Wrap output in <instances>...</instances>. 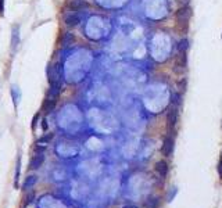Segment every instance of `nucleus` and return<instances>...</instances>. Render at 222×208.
Listing matches in <instances>:
<instances>
[{
	"label": "nucleus",
	"instance_id": "obj_16",
	"mask_svg": "<svg viewBox=\"0 0 222 208\" xmlns=\"http://www.w3.org/2000/svg\"><path fill=\"white\" fill-rule=\"evenodd\" d=\"M32 200H34V193H31V194H29V196H27V201H25V205L31 204V203H32Z\"/></svg>",
	"mask_w": 222,
	"mask_h": 208
},
{
	"label": "nucleus",
	"instance_id": "obj_5",
	"mask_svg": "<svg viewBox=\"0 0 222 208\" xmlns=\"http://www.w3.org/2000/svg\"><path fill=\"white\" fill-rule=\"evenodd\" d=\"M49 82H61V65L60 64H56L49 68Z\"/></svg>",
	"mask_w": 222,
	"mask_h": 208
},
{
	"label": "nucleus",
	"instance_id": "obj_17",
	"mask_svg": "<svg viewBox=\"0 0 222 208\" xmlns=\"http://www.w3.org/2000/svg\"><path fill=\"white\" fill-rule=\"evenodd\" d=\"M18 178H20V160H18V164H17V172H15V183H17Z\"/></svg>",
	"mask_w": 222,
	"mask_h": 208
},
{
	"label": "nucleus",
	"instance_id": "obj_15",
	"mask_svg": "<svg viewBox=\"0 0 222 208\" xmlns=\"http://www.w3.org/2000/svg\"><path fill=\"white\" fill-rule=\"evenodd\" d=\"M189 47V40L188 39H183V40H181V43L178 44V50H179V53L181 51H186Z\"/></svg>",
	"mask_w": 222,
	"mask_h": 208
},
{
	"label": "nucleus",
	"instance_id": "obj_19",
	"mask_svg": "<svg viewBox=\"0 0 222 208\" xmlns=\"http://www.w3.org/2000/svg\"><path fill=\"white\" fill-rule=\"evenodd\" d=\"M4 11V0H0V14Z\"/></svg>",
	"mask_w": 222,
	"mask_h": 208
},
{
	"label": "nucleus",
	"instance_id": "obj_2",
	"mask_svg": "<svg viewBox=\"0 0 222 208\" xmlns=\"http://www.w3.org/2000/svg\"><path fill=\"white\" fill-rule=\"evenodd\" d=\"M174 147H175V139L172 135H168L165 136L164 142H162V147H161V151H162V155L165 157H169L172 153H174Z\"/></svg>",
	"mask_w": 222,
	"mask_h": 208
},
{
	"label": "nucleus",
	"instance_id": "obj_6",
	"mask_svg": "<svg viewBox=\"0 0 222 208\" xmlns=\"http://www.w3.org/2000/svg\"><path fill=\"white\" fill-rule=\"evenodd\" d=\"M156 172L160 175L161 178H165L168 175V162L165 160H161L156 164Z\"/></svg>",
	"mask_w": 222,
	"mask_h": 208
},
{
	"label": "nucleus",
	"instance_id": "obj_3",
	"mask_svg": "<svg viewBox=\"0 0 222 208\" xmlns=\"http://www.w3.org/2000/svg\"><path fill=\"white\" fill-rule=\"evenodd\" d=\"M186 67H188V58H186V51H181L179 56H178L176 61H175V67L174 71L176 74H183L186 71Z\"/></svg>",
	"mask_w": 222,
	"mask_h": 208
},
{
	"label": "nucleus",
	"instance_id": "obj_4",
	"mask_svg": "<svg viewBox=\"0 0 222 208\" xmlns=\"http://www.w3.org/2000/svg\"><path fill=\"white\" fill-rule=\"evenodd\" d=\"M176 122H178V107L175 106V104H172L167 113L168 128H169V129H174L175 126H176Z\"/></svg>",
	"mask_w": 222,
	"mask_h": 208
},
{
	"label": "nucleus",
	"instance_id": "obj_10",
	"mask_svg": "<svg viewBox=\"0 0 222 208\" xmlns=\"http://www.w3.org/2000/svg\"><path fill=\"white\" fill-rule=\"evenodd\" d=\"M74 42H75V36H74V34H71V32H64V34H63V38H61L63 46L68 47V46L74 44Z\"/></svg>",
	"mask_w": 222,
	"mask_h": 208
},
{
	"label": "nucleus",
	"instance_id": "obj_9",
	"mask_svg": "<svg viewBox=\"0 0 222 208\" xmlns=\"http://www.w3.org/2000/svg\"><path fill=\"white\" fill-rule=\"evenodd\" d=\"M56 103H57V99H53V97H47V99L44 100V103H43V107H42L43 113H44V114L51 113V111L54 110V107H56Z\"/></svg>",
	"mask_w": 222,
	"mask_h": 208
},
{
	"label": "nucleus",
	"instance_id": "obj_8",
	"mask_svg": "<svg viewBox=\"0 0 222 208\" xmlns=\"http://www.w3.org/2000/svg\"><path fill=\"white\" fill-rule=\"evenodd\" d=\"M43 161H44V155H43V153H40V154H35L34 157H32V160H31V162H29V168L31 169H38L39 167H40L42 164H43Z\"/></svg>",
	"mask_w": 222,
	"mask_h": 208
},
{
	"label": "nucleus",
	"instance_id": "obj_18",
	"mask_svg": "<svg viewBox=\"0 0 222 208\" xmlns=\"http://www.w3.org/2000/svg\"><path fill=\"white\" fill-rule=\"evenodd\" d=\"M51 137H53V135H49V136L43 137V139L39 140V143H43V142H49V140H51Z\"/></svg>",
	"mask_w": 222,
	"mask_h": 208
},
{
	"label": "nucleus",
	"instance_id": "obj_12",
	"mask_svg": "<svg viewBox=\"0 0 222 208\" xmlns=\"http://www.w3.org/2000/svg\"><path fill=\"white\" fill-rule=\"evenodd\" d=\"M18 43H20V31H18L17 27H14L13 28V38H11V47H13V50L17 49Z\"/></svg>",
	"mask_w": 222,
	"mask_h": 208
},
{
	"label": "nucleus",
	"instance_id": "obj_7",
	"mask_svg": "<svg viewBox=\"0 0 222 208\" xmlns=\"http://www.w3.org/2000/svg\"><path fill=\"white\" fill-rule=\"evenodd\" d=\"M64 22L67 27H76V25L81 22V15L76 13H72V14H69V15L65 17Z\"/></svg>",
	"mask_w": 222,
	"mask_h": 208
},
{
	"label": "nucleus",
	"instance_id": "obj_22",
	"mask_svg": "<svg viewBox=\"0 0 222 208\" xmlns=\"http://www.w3.org/2000/svg\"><path fill=\"white\" fill-rule=\"evenodd\" d=\"M42 122H43V123H42V125H43V130H47V123H46V120H43Z\"/></svg>",
	"mask_w": 222,
	"mask_h": 208
},
{
	"label": "nucleus",
	"instance_id": "obj_11",
	"mask_svg": "<svg viewBox=\"0 0 222 208\" xmlns=\"http://www.w3.org/2000/svg\"><path fill=\"white\" fill-rule=\"evenodd\" d=\"M60 92H61V82L50 83V97L57 99L58 94H60Z\"/></svg>",
	"mask_w": 222,
	"mask_h": 208
},
{
	"label": "nucleus",
	"instance_id": "obj_13",
	"mask_svg": "<svg viewBox=\"0 0 222 208\" xmlns=\"http://www.w3.org/2000/svg\"><path fill=\"white\" fill-rule=\"evenodd\" d=\"M68 7L71 10H79V8H82V7H86V3L83 0H71L68 3Z\"/></svg>",
	"mask_w": 222,
	"mask_h": 208
},
{
	"label": "nucleus",
	"instance_id": "obj_1",
	"mask_svg": "<svg viewBox=\"0 0 222 208\" xmlns=\"http://www.w3.org/2000/svg\"><path fill=\"white\" fill-rule=\"evenodd\" d=\"M190 15H191V10L189 6H185V7H182V8H179V10L176 11V14H175L178 24L183 25L185 28H188V22H189V20H190Z\"/></svg>",
	"mask_w": 222,
	"mask_h": 208
},
{
	"label": "nucleus",
	"instance_id": "obj_20",
	"mask_svg": "<svg viewBox=\"0 0 222 208\" xmlns=\"http://www.w3.org/2000/svg\"><path fill=\"white\" fill-rule=\"evenodd\" d=\"M218 174L222 176V158H221V161H219V165H218Z\"/></svg>",
	"mask_w": 222,
	"mask_h": 208
},
{
	"label": "nucleus",
	"instance_id": "obj_21",
	"mask_svg": "<svg viewBox=\"0 0 222 208\" xmlns=\"http://www.w3.org/2000/svg\"><path fill=\"white\" fill-rule=\"evenodd\" d=\"M38 118H39V115H35V117H34V122H32V128H35V126H36V121H38Z\"/></svg>",
	"mask_w": 222,
	"mask_h": 208
},
{
	"label": "nucleus",
	"instance_id": "obj_14",
	"mask_svg": "<svg viewBox=\"0 0 222 208\" xmlns=\"http://www.w3.org/2000/svg\"><path fill=\"white\" fill-rule=\"evenodd\" d=\"M36 183V176H28V179L24 183V189H31Z\"/></svg>",
	"mask_w": 222,
	"mask_h": 208
}]
</instances>
